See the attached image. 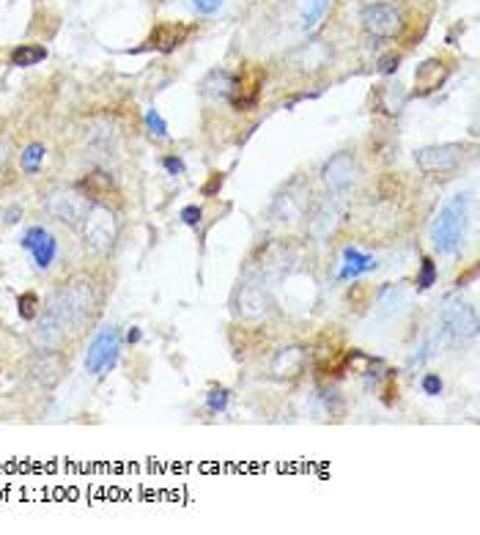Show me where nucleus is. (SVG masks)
<instances>
[{
    "mask_svg": "<svg viewBox=\"0 0 480 535\" xmlns=\"http://www.w3.org/2000/svg\"><path fill=\"white\" fill-rule=\"evenodd\" d=\"M36 308H39V297L33 291L22 294L20 300H17V311H20L22 319H36Z\"/></svg>",
    "mask_w": 480,
    "mask_h": 535,
    "instance_id": "bb28decb",
    "label": "nucleus"
},
{
    "mask_svg": "<svg viewBox=\"0 0 480 535\" xmlns=\"http://www.w3.org/2000/svg\"><path fill=\"white\" fill-rule=\"evenodd\" d=\"M234 308L239 319H267L269 311H272V283L264 275H258L256 269H247V275L234 294Z\"/></svg>",
    "mask_w": 480,
    "mask_h": 535,
    "instance_id": "20e7f679",
    "label": "nucleus"
},
{
    "mask_svg": "<svg viewBox=\"0 0 480 535\" xmlns=\"http://www.w3.org/2000/svg\"><path fill=\"white\" fill-rule=\"evenodd\" d=\"M437 283V264L431 258H423V269H420V278H417V289H431Z\"/></svg>",
    "mask_w": 480,
    "mask_h": 535,
    "instance_id": "a878e982",
    "label": "nucleus"
},
{
    "mask_svg": "<svg viewBox=\"0 0 480 535\" xmlns=\"http://www.w3.org/2000/svg\"><path fill=\"white\" fill-rule=\"evenodd\" d=\"M80 239L83 247L94 256H110L118 242V217L105 204H88V212L80 223Z\"/></svg>",
    "mask_w": 480,
    "mask_h": 535,
    "instance_id": "7ed1b4c3",
    "label": "nucleus"
},
{
    "mask_svg": "<svg viewBox=\"0 0 480 535\" xmlns=\"http://www.w3.org/2000/svg\"><path fill=\"white\" fill-rule=\"evenodd\" d=\"M86 149L102 165H110L113 160H118V154H121V135H118L116 124L105 121V118L91 121L86 127Z\"/></svg>",
    "mask_w": 480,
    "mask_h": 535,
    "instance_id": "9d476101",
    "label": "nucleus"
},
{
    "mask_svg": "<svg viewBox=\"0 0 480 535\" xmlns=\"http://www.w3.org/2000/svg\"><path fill=\"white\" fill-rule=\"evenodd\" d=\"M439 332L450 343H467L478 335V313L472 305L461 300L445 302L439 313Z\"/></svg>",
    "mask_w": 480,
    "mask_h": 535,
    "instance_id": "423d86ee",
    "label": "nucleus"
},
{
    "mask_svg": "<svg viewBox=\"0 0 480 535\" xmlns=\"http://www.w3.org/2000/svg\"><path fill=\"white\" fill-rule=\"evenodd\" d=\"M44 212L50 214L55 223L77 231L88 212V195L75 187H58L53 193L44 195Z\"/></svg>",
    "mask_w": 480,
    "mask_h": 535,
    "instance_id": "39448f33",
    "label": "nucleus"
},
{
    "mask_svg": "<svg viewBox=\"0 0 480 535\" xmlns=\"http://www.w3.org/2000/svg\"><path fill=\"white\" fill-rule=\"evenodd\" d=\"M47 58V50L39 47V44H20L14 53H11V66H36L39 61Z\"/></svg>",
    "mask_w": 480,
    "mask_h": 535,
    "instance_id": "4be33fe9",
    "label": "nucleus"
},
{
    "mask_svg": "<svg viewBox=\"0 0 480 535\" xmlns=\"http://www.w3.org/2000/svg\"><path fill=\"white\" fill-rule=\"evenodd\" d=\"M206 404H209L212 412H225V409H228V390L214 387L212 393H209V398H206Z\"/></svg>",
    "mask_w": 480,
    "mask_h": 535,
    "instance_id": "cd10ccee",
    "label": "nucleus"
},
{
    "mask_svg": "<svg viewBox=\"0 0 480 535\" xmlns=\"http://www.w3.org/2000/svg\"><path fill=\"white\" fill-rule=\"evenodd\" d=\"M11 165V143L6 138H0V179L9 173Z\"/></svg>",
    "mask_w": 480,
    "mask_h": 535,
    "instance_id": "c756f323",
    "label": "nucleus"
},
{
    "mask_svg": "<svg viewBox=\"0 0 480 535\" xmlns=\"http://www.w3.org/2000/svg\"><path fill=\"white\" fill-rule=\"evenodd\" d=\"M330 6L332 0H305L302 9H299V31H313V28L324 20V14L330 11Z\"/></svg>",
    "mask_w": 480,
    "mask_h": 535,
    "instance_id": "aec40b11",
    "label": "nucleus"
},
{
    "mask_svg": "<svg viewBox=\"0 0 480 535\" xmlns=\"http://www.w3.org/2000/svg\"><path fill=\"white\" fill-rule=\"evenodd\" d=\"M3 217H6V212H3V206H0V220H3Z\"/></svg>",
    "mask_w": 480,
    "mask_h": 535,
    "instance_id": "c9c22d12",
    "label": "nucleus"
},
{
    "mask_svg": "<svg viewBox=\"0 0 480 535\" xmlns=\"http://www.w3.org/2000/svg\"><path fill=\"white\" fill-rule=\"evenodd\" d=\"M184 36H187L184 28H176V25H160V28L154 31V36H151V44L168 53V50H173V47H179V44L184 42Z\"/></svg>",
    "mask_w": 480,
    "mask_h": 535,
    "instance_id": "412c9836",
    "label": "nucleus"
},
{
    "mask_svg": "<svg viewBox=\"0 0 480 535\" xmlns=\"http://www.w3.org/2000/svg\"><path fill=\"white\" fill-rule=\"evenodd\" d=\"M127 341H129V343L140 341V330H138V327H132V330L127 332Z\"/></svg>",
    "mask_w": 480,
    "mask_h": 535,
    "instance_id": "f704fd0d",
    "label": "nucleus"
},
{
    "mask_svg": "<svg viewBox=\"0 0 480 535\" xmlns=\"http://www.w3.org/2000/svg\"><path fill=\"white\" fill-rule=\"evenodd\" d=\"M467 225H470V195L456 193L448 204L442 206L437 220L431 225V242L434 250L442 256H453L459 253L467 236Z\"/></svg>",
    "mask_w": 480,
    "mask_h": 535,
    "instance_id": "f03ea898",
    "label": "nucleus"
},
{
    "mask_svg": "<svg viewBox=\"0 0 480 535\" xmlns=\"http://www.w3.org/2000/svg\"><path fill=\"white\" fill-rule=\"evenodd\" d=\"M341 223V206L338 198H324L313 206V212L308 217V231L316 242H330V236L335 234V228Z\"/></svg>",
    "mask_w": 480,
    "mask_h": 535,
    "instance_id": "ddd939ff",
    "label": "nucleus"
},
{
    "mask_svg": "<svg viewBox=\"0 0 480 535\" xmlns=\"http://www.w3.org/2000/svg\"><path fill=\"white\" fill-rule=\"evenodd\" d=\"M423 393H426V396H439V393H442V379H439L437 374L423 376Z\"/></svg>",
    "mask_w": 480,
    "mask_h": 535,
    "instance_id": "7c9ffc66",
    "label": "nucleus"
},
{
    "mask_svg": "<svg viewBox=\"0 0 480 535\" xmlns=\"http://www.w3.org/2000/svg\"><path fill=\"white\" fill-rule=\"evenodd\" d=\"M357 176H360V165L352 151H338L321 165V182L332 198H343V195L352 193Z\"/></svg>",
    "mask_w": 480,
    "mask_h": 535,
    "instance_id": "0eeeda50",
    "label": "nucleus"
},
{
    "mask_svg": "<svg viewBox=\"0 0 480 535\" xmlns=\"http://www.w3.org/2000/svg\"><path fill=\"white\" fill-rule=\"evenodd\" d=\"M165 171L171 173V176H179V173H184V162L179 160V157H165Z\"/></svg>",
    "mask_w": 480,
    "mask_h": 535,
    "instance_id": "473e14b6",
    "label": "nucleus"
},
{
    "mask_svg": "<svg viewBox=\"0 0 480 535\" xmlns=\"http://www.w3.org/2000/svg\"><path fill=\"white\" fill-rule=\"evenodd\" d=\"M102 311V294L99 286L88 275L66 280L55 291L42 316H36L31 330L33 349L42 352H61L69 338L83 335Z\"/></svg>",
    "mask_w": 480,
    "mask_h": 535,
    "instance_id": "f257e3e1",
    "label": "nucleus"
},
{
    "mask_svg": "<svg viewBox=\"0 0 480 535\" xmlns=\"http://www.w3.org/2000/svg\"><path fill=\"white\" fill-rule=\"evenodd\" d=\"M445 77H448V69L439 64V61H426V64L417 66L415 72V83H417V94H431V91H437L442 83H445Z\"/></svg>",
    "mask_w": 480,
    "mask_h": 535,
    "instance_id": "f3484780",
    "label": "nucleus"
},
{
    "mask_svg": "<svg viewBox=\"0 0 480 535\" xmlns=\"http://www.w3.org/2000/svg\"><path fill=\"white\" fill-rule=\"evenodd\" d=\"M220 184H223V176H214V179H212V184H206V190H203V193H206V195H212L214 190H217V187H220Z\"/></svg>",
    "mask_w": 480,
    "mask_h": 535,
    "instance_id": "72a5a7b5",
    "label": "nucleus"
},
{
    "mask_svg": "<svg viewBox=\"0 0 480 535\" xmlns=\"http://www.w3.org/2000/svg\"><path fill=\"white\" fill-rule=\"evenodd\" d=\"M406 305H409V291L404 289H387L382 294V302H379V308H382L384 313L404 311Z\"/></svg>",
    "mask_w": 480,
    "mask_h": 535,
    "instance_id": "b1692460",
    "label": "nucleus"
},
{
    "mask_svg": "<svg viewBox=\"0 0 480 535\" xmlns=\"http://www.w3.org/2000/svg\"><path fill=\"white\" fill-rule=\"evenodd\" d=\"M363 28L376 39H393L404 28V20L393 3H368L363 9Z\"/></svg>",
    "mask_w": 480,
    "mask_h": 535,
    "instance_id": "f8f14e48",
    "label": "nucleus"
},
{
    "mask_svg": "<svg viewBox=\"0 0 480 535\" xmlns=\"http://www.w3.org/2000/svg\"><path fill=\"white\" fill-rule=\"evenodd\" d=\"M302 368H305V349L302 346H283L272 357L269 374L275 379H294V376L302 374Z\"/></svg>",
    "mask_w": 480,
    "mask_h": 535,
    "instance_id": "dca6fc26",
    "label": "nucleus"
},
{
    "mask_svg": "<svg viewBox=\"0 0 480 535\" xmlns=\"http://www.w3.org/2000/svg\"><path fill=\"white\" fill-rule=\"evenodd\" d=\"M146 129H149L154 138H168V124H165V118L154 107L146 110Z\"/></svg>",
    "mask_w": 480,
    "mask_h": 535,
    "instance_id": "393cba45",
    "label": "nucleus"
},
{
    "mask_svg": "<svg viewBox=\"0 0 480 535\" xmlns=\"http://www.w3.org/2000/svg\"><path fill=\"white\" fill-rule=\"evenodd\" d=\"M376 269V261L371 256L360 253L357 247H346L343 250V267H341V280H354Z\"/></svg>",
    "mask_w": 480,
    "mask_h": 535,
    "instance_id": "a211bd4d",
    "label": "nucleus"
},
{
    "mask_svg": "<svg viewBox=\"0 0 480 535\" xmlns=\"http://www.w3.org/2000/svg\"><path fill=\"white\" fill-rule=\"evenodd\" d=\"M236 86H239V80H236L231 72H225V69H217V72H212V75L206 77V83H203L206 94L214 99H228L236 91Z\"/></svg>",
    "mask_w": 480,
    "mask_h": 535,
    "instance_id": "6ab92c4d",
    "label": "nucleus"
},
{
    "mask_svg": "<svg viewBox=\"0 0 480 535\" xmlns=\"http://www.w3.org/2000/svg\"><path fill=\"white\" fill-rule=\"evenodd\" d=\"M192 9L198 11V14H203V17H209V14H214V11L223 6V0H190Z\"/></svg>",
    "mask_w": 480,
    "mask_h": 535,
    "instance_id": "c85d7f7f",
    "label": "nucleus"
},
{
    "mask_svg": "<svg viewBox=\"0 0 480 535\" xmlns=\"http://www.w3.org/2000/svg\"><path fill=\"white\" fill-rule=\"evenodd\" d=\"M25 250H31L33 261H36V267L47 269L58 256V242H55V236L50 231H44L42 225H33L28 228V234L22 236L20 242Z\"/></svg>",
    "mask_w": 480,
    "mask_h": 535,
    "instance_id": "2eb2a0df",
    "label": "nucleus"
},
{
    "mask_svg": "<svg viewBox=\"0 0 480 535\" xmlns=\"http://www.w3.org/2000/svg\"><path fill=\"white\" fill-rule=\"evenodd\" d=\"M310 206V190L302 182H291L286 190L275 195V201L269 206V217L278 225H297Z\"/></svg>",
    "mask_w": 480,
    "mask_h": 535,
    "instance_id": "1a4fd4ad",
    "label": "nucleus"
},
{
    "mask_svg": "<svg viewBox=\"0 0 480 535\" xmlns=\"http://www.w3.org/2000/svg\"><path fill=\"white\" fill-rule=\"evenodd\" d=\"M201 217H203L201 206H184L182 209V220L190 225V228H195V225L201 223Z\"/></svg>",
    "mask_w": 480,
    "mask_h": 535,
    "instance_id": "2f4dec72",
    "label": "nucleus"
},
{
    "mask_svg": "<svg viewBox=\"0 0 480 535\" xmlns=\"http://www.w3.org/2000/svg\"><path fill=\"white\" fill-rule=\"evenodd\" d=\"M467 157V146L461 143H439V146H426L415 151V165L426 173H450L461 168Z\"/></svg>",
    "mask_w": 480,
    "mask_h": 535,
    "instance_id": "9b49d317",
    "label": "nucleus"
},
{
    "mask_svg": "<svg viewBox=\"0 0 480 535\" xmlns=\"http://www.w3.org/2000/svg\"><path fill=\"white\" fill-rule=\"evenodd\" d=\"M44 146L42 143H31L28 149L22 151V157H20V165H22V171L25 173H39V168H42V162H44Z\"/></svg>",
    "mask_w": 480,
    "mask_h": 535,
    "instance_id": "5701e85b",
    "label": "nucleus"
},
{
    "mask_svg": "<svg viewBox=\"0 0 480 535\" xmlns=\"http://www.w3.org/2000/svg\"><path fill=\"white\" fill-rule=\"evenodd\" d=\"M66 374V365L61 352H36L31 360V379L44 390H53Z\"/></svg>",
    "mask_w": 480,
    "mask_h": 535,
    "instance_id": "4468645a",
    "label": "nucleus"
},
{
    "mask_svg": "<svg viewBox=\"0 0 480 535\" xmlns=\"http://www.w3.org/2000/svg\"><path fill=\"white\" fill-rule=\"evenodd\" d=\"M121 357V332L118 327H102L96 332L94 341L86 352V371L91 376H105L107 371H113Z\"/></svg>",
    "mask_w": 480,
    "mask_h": 535,
    "instance_id": "6e6552de",
    "label": "nucleus"
}]
</instances>
